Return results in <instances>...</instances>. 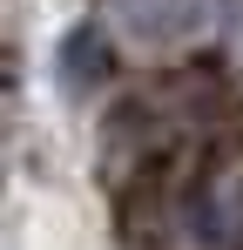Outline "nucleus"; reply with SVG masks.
Listing matches in <instances>:
<instances>
[{
  "mask_svg": "<svg viewBox=\"0 0 243 250\" xmlns=\"http://www.w3.org/2000/svg\"><path fill=\"white\" fill-rule=\"evenodd\" d=\"M209 0H108V14H115L122 27L135 34V41H182V34H196Z\"/></svg>",
  "mask_w": 243,
  "mask_h": 250,
  "instance_id": "obj_1",
  "label": "nucleus"
},
{
  "mask_svg": "<svg viewBox=\"0 0 243 250\" xmlns=\"http://www.w3.org/2000/svg\"><path fill=\"white\" fill-rule=\"evenodd\" d=\"M95 61H108V41H101V27H75L68 41H61V54H54V68H61V88L68 95H88L95 88Z\"/></svg>",
  "mask_w": 243,
  "mask_h": 250,
  "instance_id": "obj_2",
  "label": "nucleus"
}]
</instances>
